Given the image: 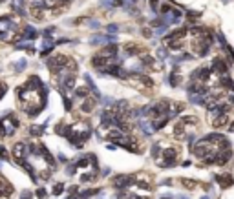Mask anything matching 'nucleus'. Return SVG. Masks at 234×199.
<instances>
[{
    "mask_svg": "<svg viewBox=\"0 0 234 199\" xmlns=\"http://www.w3.org/2000/svg\"><path fill=\"white\" fill-rule=\"evenodd\" d=\"M124 79H126L135 90H139V91H143V93H148V91L154 90V80H152L150 77L143 75V73H126Z\"/></svg>",
    "mask_w": 234,
    "mask_h": 199,
    "instance_id": "obj_1",
    "label": "nucleus"
},
{
    "mask_svg": "<svg viewBox=\"0 0 234 199\" xmlns=\"http://www.w3.org/2000/svg\"><path fill=\"white\" fill-rule=\"evenodd\" d=\"M18 128V119L13 113H7L5 117H2L0 121V137H9L16 132Z\"/></svg>",
    "mask_w": 234,
    "mask_h": 199,
    "instance_id": "obj_2",
    "label": "nucleus"
},
{
    "mask_svg": "<svg viewBox=\"0 0 234 199\" xmlns=\"http://www.w3.org/2000/svg\"><path fill=\"white\" fill-rule=\"evenodd\" d=\"M163 159L165 161H161L159 165L161 166H174L176 163H178V159H179V150L176 148V146H170V148H167L165 152H163Z\"/></svg>",
    "mask_w": 234,
    "mask_h": 199,
    "instance_id": "obj_3",
    "label": "nucleus"
},
{
    "mask_svg": "<svg viewBox=\"0 0 234 199\" xmlns=\"http://www.w3.org/2000/svg\"><path fill=\"white\" fill-rule=\"evenodd\" d=\"M132 183H135V177L134 176H117V177L112 179V185L117 187V188H126Z\"/></svg>",
    "mask_w": 234,
    "mask_h": 199,
    "instance_id": "obj_4",
    "label": "nucleus"
},
{
    "mask_svg": "<svg viewBox=\"0 0 234 199\" xmlns=\"http://www.w3.org/2000/svg\"><path fill=\"white\" fill-rule=\"evenodd\" d=\"M216 181H218V185H220L221 188H231L234 185V177H232V174H229V172L218 174V176H216Z\"/></svg>",
    "mask_w": 234,
    "mask_h": 199,
    "instance_id": "obj_5",
    "label": "nucleus"
},
{
    "mask_svg": "<svg viewBox=\"0 0 234 199\" xmlns=\"http://www.w3.org/2000/svg\"><path fill=\"white\" fill-rule=\"evenodd\" d=\"M37 37H38V33L31 26H26V27L20 29V40H35Z\"/></svg>",
    "mask_w": 234,
    "mask_h": 199,
    "instance_id": "obj_6",
    "label": "nucleus"
},
{
    "mask_svg": "<svg viewBox=\"0 0 234 199\" xmlns=\"http://www.w3.org/2000/svg\"><path fill=\"white\" fill-rule=\"evenodd\" d=\"M95 106H97V99L88 95V97H84V101H82V104H81V110H82L84 113H90Z\"/></svg>",
    "mask_w": 234,
    "mask_h": 199,
    "instance_id": "obj_7",
    "label": "nucleus"
},
{
    "mask_svg": "<svg viewBox=\"0 0 234 199\" xmlns=\"http://www.w3.org/2000/svg\"><path fill=\"white\" fill-rule=\"evenodd\" d=\"M13 194V187L0 176V197H5V196H11Z\"/></svg>",
    "mask_w": 234,
    "mask_h": 199,
    "instance_id": "obj_8",
    "label": "nucleus"
},
{
    "mask_svg": "<svg viewBox=\"0 0 234 199\" xmlns=\"http://www.w3.org/2000/svg\"><path fill=\"white\" fill-rule=\"evenodd\" d=\"M124 51H126L128 55H139V53H143V51H145V48H143V46H139V44L128 42V44L124 46Z\"/></svg>",
    "mask_w": 234,
    "mask_h": 199,
    "instance_id": "obj_9",
    "label": "nucleus"
},
{
    "mask_svg": "<svg viewBox=\"0 0 234 199\" xmlns=\"http://www.w3.org/2000/svg\"><path fill=\"white\" fill-rule=\"evenodd\" d=\"M179 183H181V185H183L187 190H196L198 187H203L200 181H194V179H185V177H183V179H179Z\"/></svg>",
    "mask_w": 234,
    "mask_h": 199,
    "instance_id": "obj_10",
    "label": "nucleus"
},
{
    "mask_svg": "<svg viewBox=\"0 0 234 199\" xmlns=\"http://www.w3.org/2000/svg\"><path fill=\"white\" fill-rule=\"evenodd\" d=\"M24 68H26V60H24V59H20V60H16V62L13 64V69H15V71H22Z\"/></svg>",
    "mask_w": 234,
    "mask_h": 199,
    "instance_id": "obj_11",
    "label": "nucleus"
},
{
    "mask_svg": "<svg viewBox=\"0 0 234 199\" xmlns=\"http://www.w3.org/2000/svg\"><path fill=\"white\" fill-rule=\"evenodd\" d=\"M42 130H44L42 126H31V128H29V133L38 137V135H42Z\"/></svg>",
    "mask_w": 234,
    "mask_h": 199,
    "instance_id": "obj_12",
    "label": "nucleus"
},
{
    "mask_svg": "<svg viewBox=\"0 0 234 199\" xmlns=\"http://www.w3.org/2000/svg\"><path fill=\"white\" fill-rule=\"evenodd\" d=\"M62 190H64V185H62V183H57V185H55V188H53V194H57V196H59V194H62Z\"/></svg>",
    "mask_w": 234,
    "mask_h": 199,
    "instance_id": "obj_13",
    "label": "nucleus"
},
{
    "mask_svg": "<svg viewBox=\"0 0 234 199\" xmlns=\"http://www.w3.org/2000/svg\"><path fill=\"white\" fill-rule=\"evenodd\" d=\"M7 150H5V146H0V159H7Z\"/></svg>",
    "mask_w": 234,
    "mask_h": 199,
    "instance_id": "obj_14",
    "label": "nucleus"
},
{
    "mask_svg": "<svg viewBox=\"0 0 234 199\" xmlns=\"http://www.w3.org/2000/svg\"><path fill=\"white\" fill-rule=\"evenodd\" d=\"M53 33H55V27H48V29H44L42 35H44V37H49V35H53Z\"/></svg>",
    "mask_w": 234,
    "mask_h": 199,
    "instance_id": "obj_15",
    "label": "nucleus"
},
{
    "mask_svg": "<svg viewBox=\"0 0 234 199\" xmlns=\"http://www.w3.org/2000/svg\"><path fill=\"white\" fill-rule=\"evenodd\" d=\"M108 31H110V33H115V31H117V26H115V24H110V26H108Z\"/></svg>",
    "mask_w": 234,
    "mask_h": 199,
    "instance_id": "obj_16",
    "label": "nucleus"
},
{
    "mask_svg": "<svg viewBox=\"0 0 234 199\" xmlns=\"http://www.w3.org/2000/svg\"><path fill=\"white\" fill-rule=\"evenodd\" d=\"M44 196H46V192H44L42 188H40V190H37V197H44Z\"/></svg>",
    "mask_w": 234,
    "mask_h": 199,
    "instance_id": "obj_17",
    "label": "nucleus"
},
{
    "mask_svg": "<svg viewBox=\"0 0 234 199\" xmlns=\"http://www.w3.org/2000/svg\"><path fill=\"white\" fill-rule=\"evenodd\" d=\"M143 35H145V37H150V35H152V31H150V29H143Z\"/></svg>",
    "mask_w": 234,
    "mask_h": 199,
    "instance_id": "obj_18",
    "label": "nucleus"
},
{
    "mask_svg": "<svg viewBox=\"0 0 234 199\" xmlns=\"http://www.w3.org/2000/svg\"><path fill=\"white\" fill-rule=\"evenodd\" d=\"M2 2H5V0H0V4H2Z\"/></svg>",
    "mask_w": 234,
    "mask_h": 199,
    "instance_id": "obj_19",
    "label": "nucleus"
},
{
    "mask_svg": "<svg viewBox=\"0 0 234 199\" xmlns=\"http://www.w3.org/2000/svg\"><path fill=\"white\" fill-rule=\"evenodd\" d=\"M223 2H229V0H223Z\"/></svg>",
    "mask_w": 234,
    "mask_h": 199,
    "instance_id": "obj_20",
    "label": "nucleus"
}]
</instances>
